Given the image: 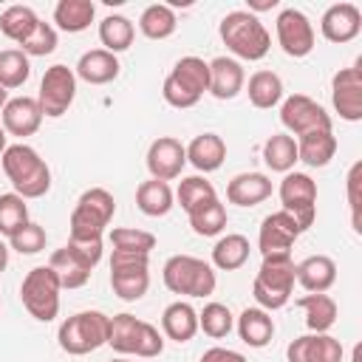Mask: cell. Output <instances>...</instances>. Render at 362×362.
Returning <instances> with one entry per match:
<instances>
[{"label": "cell", "instance_id": "obj_14", "mask_svg": "<svg viewBox=\"0 0 362 362\" xmlns=\"http://www.w3.org/2000/svg\"><path fill=\"white\" fill-rule=\"evenodd\" d=\"M274 31H277V45L283 48L286 57L303 59L314 51V25L300 8L294 6L283 8L274 20Z\"/></svg>", "mask_w": 362, "mask_h": 362}, {"label": "cell", "instance_id": "obj_32", "mask_svg": "<svg viewBox=\"0 0 362 362\" xmlns=\"http://www.w3.org/2000/svg\"><path fill=\"white\" fill-rule=\"evenodd\" d=\"M249 252H252L249 238L238 235V232H229V235L218 238V243L212 246V269L235 272L249 260Z\"/></svg>", "mask_w": 362, "mask_h": 362}, {"label": "cell", "instance_id": "obj_19", "mask_svg": "<svg viewBox=\"0 0 362 362\" xmlns=\"http://www.w3.org/2000/svg\"><path fill=\"white\" fill-rule=\"evenodd\" d=\"M320 31L328 42H351L362 31V11L354 3H334L320 20Z\"/></svg>", "mask_w": 362, "mask_h": 362}, {"label": "cell", "instance_id": "obj_28", "mask_svg": "<svg viewBox=\"0 0 362 362\" xmlns=\"http://www.w3.org/2000/svg\"><path fill=\"white\" fill-rule=\"evenodd\" d=\"M235 328H238V337L249 345V348H266L274 337V320L269 311L263 308H243L235 320Z\"/></svg>", "mask_w": 362, "mask_h": 362}, {"label": "cell", "instance_id": "obj_36", "mask_svg": "<svg viewBox=\"0 0 362 362\" xmlns=\"http://www.w3.org/2000/svg\"><path fill=\"white\" fill-rule=\"evenodd\" d=\"M175 28H178V17L167 3H153L139 17V31L147 40H167L175 34Z\"/></svg>", "mask_w": 362, "mask_h": 362}, {"label": "cell", "instance_id": "obj_4", "mask_svg": "<svg viewBox=\"0 0 362 362\" xmlns=\"http://www.w3.org/2000/svg\"><path fill=\"white\" fill-rule=\"evenodd\" d=\"M206 90H209V62H204L201 57H181L161 85L164 102L178 110L195 107Z\"/></svg>", "mask_w": 362, "mask_h": 362}, {"label": "cell", "instance_id": "obj_35", "mask_svg": "<svg viewBox=\"0 0 362 362\" xmlns=\"http://www.w3.org/2000/svg\"><path fill=\"white\" fill-rule=\"evenodd\" d=\"M263 164L272 173H291L297 164V139L288 133H274L263 141Z\"/></svg>", "mask_w": 362, "mask_h": 362}, {"label": "cell", "instance_id": "obj_12", "mask_svg": "<svg viewBox=\"0 0 362 362\" xmlns=\"http://www.w3.org/2000/svg\"><path fill=\"white\" fill-rule=\"evenodd\" d=\"M76 99V74L68 65H51L45 68L42 79H40V93H37V105L42 110V116L48 119H59L68 113V107Z\"/></svg>", "mask_w": 362, "mask_h": 362}, {"label": "cell", "instance_id": "obj_27", "mask_svg": "<svg viewBox=\"0 0 362 362\" xmlns=\"http://www.w3.org/2000/svg\"><path fill=\"white\" fill-rule=\"evenodd\" d=\"M161 334L173 342H189L198 334V311L187 300H175L161 314Z\"/></svg>", "mask_w": 362, "mask_h": 362}, {"label": "cell", "instance_id": "obj_48", "mask_svg": "<svg viewBox=\"0 0 362 362\" xmlns=\"http://www.w3.org/2000/svg\"><path fill=\"white\" fill-rule=\"evenodd\" d=\"M201 362H249V359H246L240 351L215 345V348H206V351L201 354Z\"/></svg>", "mask_w": 362, "mask_h": 362}, {"label": "cell", "instance_id": "obj_52", "mask_svg": "<svg viewBox=\"0 0 362 362\" xmlns=\"http://www.w3.org/2000/svg\"><path fill=\"white\" fill-rule=\"evenodd\" d=\"M6 102H8V96H6V90L0 88V110H3V105H6Z\"/></svg>", "mask_w": 362, "mask_h": 362}, {"label": "cell", "instance_id": "obj_50", "mask_svg": "<svg viewBox=\"0 0 362 362\" xmlns=\"http://www.w3.org/2000/svg\"><path fill=\"white\" fill-rule=\"evenodd\" d=\"M6 266H8V246L0 240V272H6Z\"/></svg>", "mask_w": 362, "mask_h": 362}, {"label": "cell", "instance_id": "obj_9", "mask_svg": "<svg viewBox=\"0 0 362 362\" xmlns=\"http://www.w3.org/2000/svg\"><path fill=\"white\" fill-rule=\"evenodd\" d=\"M59 280L51 266H34L20 283V300L37 322H51L59 314Z\"/></svg>", "mask_w": 362, "mask_h": 362}, {"label": "cell", "instance_id": "obj_20", "mask_svg": "<svg viewBox=\"0 0 362 362\" xmlns=\"http://www.w3.org/2000/svg\"><path fill=\"white\" fill-rule=\"evenodd\" d=\"M0 119H3V130L8 136L28 139V136H34L40 130V124H42L45 116H42L37 99H31V96H14V99H8L3 105Z\"/></svg>", "mask_w": 362, "mask_h": 362}, {"label": "cell", "instance_id": "obj_47", "mask_svg": "<svg viewBox=\"0 0 362 362\" xmlns=\"http://www.w3.org/2000/svg\"><path fill=\"white\" fill-rule=\"evenodd\" d=\"M359 181H362V161H356L351 170H348V204H351V221H354V229L359 232Z\"/></svg>", "mask_w": 362, "mask_h": 362}, {"label": "cell", "instance_id": "obj_16", "mask_svg": "<svg viewBox=\"0 0 362 362\" xmlns=\"http://www.w3.org/2000/svg\"><path fill=\"white\" fill-rule=\"evenodd\" d=\"M331 105L345 122L362 119V71L359 65L339 68L331 79Z\"/></svg>", "mask_w": 362, "mask_h": 362}, {"label": "cell", "instance_id": "obj_45", "mask_svg": "<svg viewBox=\"0 0 362 362\" xmlns=\"http://www.w3.org/2000/svg\"><path fill=\"white\" fill-rule=\"evenodd\" d=\"M20 51L25 57H48L57 51V28L51 23H37V28L20 42Z\"/></svg>", "mask_w": 362, "mask_h": 362}, {"label": "cell", "instance_id": "obj_51", "mask_svg": "<svg viewBox=\"0 0 362 362\" xmlns=\"http://www.w3.org/2000/svg\"><path fill=\"white\" fill-rule=\"evenodd\" d=\"M6 147H8V133L3 130V124H0V156L6 153Z\"/></svg>", "mask_w": 362, "mask_h": 362}, {"label": "cell", "instance_id": "obj_42", "mask_svg": "<svg viewBox=\"0 0 362 362\" xmlns=\"http://www.w3.org/2000/svg\"><path fill=\"white\" fill-rule=\"evenodd\" d=\"M235 328V317L229 311V305L223 303H206L204 311H198V331H204L212 339H223L229 337V331Z\"/></svg>", "mask_w": 362, "mask_h": 362}, {"label": "cell", "instance_id": "obj_44", "mask_svg": "<svg viewBox=\"0 0 362 362\" xmlns=\"http://www.w3.org/2000/svg\"><path fill=\"white\" fill-rule=\"evenodd\" d=\"M28 223V204L17 192H3L0 195V235L11 238L20 226Z\"/></svg>", "mask_w": 362, "mask_h": 362}, {"label": "cell", "instance_id": "obj_30", "mask_svg": "<svg viewBox=\"0 0 362 362\" xmlns=\"http://www.w3.org/2000/svg\"><path fill=\"white\" fill-rule=\"evenodd\" d=\"M136 206L147 218H164L175 206V192L167 181H156V178L141 181L136 187Z\"/></svg>", "mask_w": 362, "mask_h": 362}, {"label": "cell", "instance_id": "obj_26", "mask_svg": "<svg viewBox=\"0 0 362 362\" xmlns=\"http://www.w3.org/2000/svg\"><path fill=\"white\" fill-rule=\"evenodd\" d=\"M187 161L198 173H215L226 161V141L218 133H201L187 144Z\"/></svg>", "mask_w": 362, "mask_h": 362}, {"label": "cell", "instance_id": "obj_2", "mask_svg": "<svg viewBox=\"0 0 362 362\" xmlns=\"http://www.w3.org/2000/svg\"><path fill=\"white\" fill-rule=\"evenodd\" d=\"M218 34H221L226 51L235 54L238 59H246V62L263 59L272 48V37H269L266 25L260 23V17L252 11H243V8L229 11L221 20Z\"/></svg>", "mask_w": 362, "mask_h": 362}, {"label": "cell", "instance_id": "obj_38", "mask_svg": "<svg viewBox=\"0 0 362 362\" xmlns=\"http://www.w3.org/2000/svg\"><path fill=\"white\" fill-rule=\"evenodd\" d=\"M136 37V25L124 17V14H107L99 23V42L105 45V51L110 54H122L133 45Z\"/></svg>", "mask_w": 362, "mask_h": 362}, {"label": "cell", "instance_id": "obj_29", "mask_svg": "<svg viewBox=\"0 0 362 362\" xmlns=\"http://www.w3.org/2000/svg\"><path fill=\"white\" fill-rule=\"evenodd\" d=\"M337 156V136L334 130H317L297 139V161L305 167H328Z\"/></svg>", "mask_w": 362, "mask_h": 362}, {"label": "cell", "instance_id": "obj_18", "mask_svg": "<svg viewBox=\"0 0 362 362\" xmlns=\"http://www.w3.org/2000/svg\"><path fill=\"white\" fill-rule=\"evenodd\" d=\"M342 342L331 334H303L288 342V362H342Z\"/></svg>", "mask_w": 362, "mask_h": 362}, {"label": "cell", "instance_id": "obj_49", "mask_svg": "<svg viewBox=\"0 0 362 362\" xmlns=\"http://www.w3.org/2000/svg\"><path fill=\"white\" fill-rule=\"evenodd\" d=\"M277 6V0H249V11L255 14V11H269V8H274Z\"/></svg>", "mask_w": 362, "mask_h": 362}, {"label": "cell", "instance_id": "obj_1", "mask_svg": "<svg viewBox=\"0 0 362 362\" xmlns=\"http://www.w3.org/2000/svg\"><path fill=\"white\" fill-rule=\"evenodd\" d=\"M0 158H3V173L20 198H25V201L42 198L51 189V170H48L45 158L25 141L8 144Z\"/></svg>", "mask_w": 362, "mask_h": 362}, {"label": "cell", "instance_id": "obj_17", "mask_svg": "<svg viewBox=\"0 0 362 362\" xmlns=\"http://www.w3.org/2000/svg\"><path fill=\"white\" fill-rule=\"evenodd\" d=\"M187 164V147L173 136H158L147 147V170L156 181H173Z\"/></svg>", "mask_w": 362, "mask_h": 362}, {"label": "cell", "instance_id": "obj_21", "mask_svg": "<svg viewBox=\"0 0 362 362\" xmlns=\"http://www.w3.org/2000/svg\"><path fill=\"white\" fill-rule=\"evenodd\" d=\"M243 85H246V74L235 57H215L209 62V90L206 93L226 102V99H235L243 90Z\"/></svg>", "mask_w": 362, "mask_h": 362}, {"label": "cell", "instance_id": "obj_3", "mask_svg": "<svg viewBox=\"0 0 362 362\" xmlns=\"http://www.w3.org/2000/svg\"><path fill=\"white\" fill-rule=\"evenodd\" d=\"M294 269H297V263L291 260V255L263 257V263L255 274V283H252V294H255L257 308L272 314V311H280L291 300V291L297 283Z\"/></svg>", "mask_w": 362, "mask_h": 362}, {"label": "cell", "instance_id": "obj_25", "mask_svg": "<svg viewBox=\"0 0 362 362\" xmlns=\"http://www.w3.org/2000/svg\"><path fill=\"white\" fill-rule=\"evenodd\" d=\"M272 195V181L266 173H238L226 184V201L235 206H257Z\"/></svg>", "mask_w": 362, "mask_h": 362}, {"label": "cell", "instance_id": "obj_8", "mask_svg": "<svg viewBox=\"0 0 362 362\" xmlns=\"http://www.w3.org/2000/svg\"><path fill=\"white\" fill-rule=\"evenodd\" d=\"M116 215V201L105 187H90L76 198L71 212V235L68 238H102L105 226Z\"/></svg>", "mask_w": 362, "mask_h": 362}, {"label": "cell", "instance_id": "obj_7", "mask_svg": "<svg viewBox=\"0 0 362 362\" xmlns=\"http://www.w3.org/2000/svg\"><path fill=\"white\" fill-rule=\"evenodd\" d=\"M107 345L116 354H136L141 359H153L164 351V334L133 314H113Z\"/></svg>", "mask_w": 362, "mask_h": 362}, {"label": "cell", "instance_id": "obj_24", "mask_svg": "<svg viewBox=\"0 0 362 362\" xmlns=\"http://www.w3.org/2000/svg\"><path fill=\"white\" fill-rule=\"evenodd\" d=\"M119 68L122 65H119L116 54H110L105 48H90V51H85L79 57L74 74L88 85H107V82H113L119 76Z\"/></svg>", "mask_w": 362, "mask_h": 362}, {"label": "cell", "instance_id": "obj_10", "mask_svg": "<svg viewBox=\"0 0 362 362\" xmlns=\"http://www.w3.org/2000/svg\"><path fill=\"white\" fill-rule=\"evenodd\" d=\"M110 288L124 303L141 300L150 288V255L113 252L110 255Z\"/></svg>", "mask_w": 362, "mask_h": 362}, {"label": "cell", "instance_id": "obj_46", "mask_svg": "<svg viewBox=\"0 0 362 362\" xmlns=\"http://www.w3.org/2000/svg\"><path fill=\"white\" fill-rule=\"evenodd\" d=\"M45 240H48L45 229H42L40 223L28 221L25 226H20V229L8 238V246H11L14 252H20V255H37V252L45 249Z\"/></svg>", "mask_w": 362, "mask_h": 362}, {"label": "cell", "instance_id": "obj_11", "mask_svg": "<svg viewBox=\"0 0 362 362\" xmlns=\"http://www.w3.org/2000/svg\"><path fill=\"white\" fill-rule=\"evenodd\" d=\"M280 204H283V212H288L300 232H308L314 226V218H317V184L308 173H286V178L280 181Z\"/></svg>", "mask_w": 362, "mask_h": 362}, {"label": "cell", "instance_id": "obj_34", "mask_svg": "<svg viewBox=\"0 0 362 362\" xmlns=\"http://www.w3.org/2000/svg\"><path fill=\"white\" fill-rule=\"evenodd\" d=\"M246 93L257 110H272L274 105L283 102V79L274 71H255L249 76Z\"/></svg>", "mask_w": 362, "mask_h": 362}, {"label": "cell", "instance_id": "obj_43", "mask_svg": "<svg viewBox=\"0 0 362 362\" xmlns=\"http://www.w3.org/2000/svg\"><path fill=\"white\" fill-rule=\"evenodd\" d=\"M110 246L113 252H136V255H150L156 249V235L133 226H116L110 229Z\"/></svg>", "mask_w": 362, "mask_h": 362}, {"label": "cell", "instance_id": "obj_37", "mask_svg": "<svg viewBox=\"0 0 362 362\" xmlns=\"http://www.w3.org/2000/svg\"><path fill=\"white\" fill-rule=\"evenodd\" d=\"M187 218H189V226H192V232L198 238H215V235H221L226 229V221H229L226 206L218 198L195 206L192 212H187Z\"/></svg>", "mask_w": 362, "mask_h": 362}, {"label": "cell", "instance_id": "obj_33", "mask_svg": "<svg viewBox=\"0 0 362 362\" xmlns=\"http://www.w3.org/2000/svg\"><path fill=\"white\" fill-rule=\"evenodd\" d=\"M96 17V6L90 0H59L54 6V23L65 34L85 31Z\"/></svg>", "mask_w": 362, "mask_h": 362}, {"label": "cell", "instance_id": "obj_41", "mask_svg": "<svg viewBox=\"0 0 362 362\" xmlns=\"http://www.w3.org/2000/svg\"><path fill=\"white\" fill-rule=\"evenodd\" d=\"M212 198H218V192H215L212 181H206L204 175H187V178H181V184L175 189V201L184 212H192L195 206H201Z\"/></svg>", "mask_w": 362, "mask_h": 362}, {"label": "cell", "instance_id": "obj_40", "mask_svg": "<svg viewBox=\"0 0 362 362\" xmlns=\"http://www.w3.org/2000/svg\"><path fill=\"white\" fill-rule=\"evenodd\" d=\"M31 76V62L20 48H6L0 51V88L14 90L23 88Z\"/></svg>", "mask_w": 362, "mask_h": 362}, {"label": "cell", "instance_id": "obj_23", "mask_svg": "<svg viewBox=\"0 0 362 362\" xmlns=\"http://www.w3.org/2000/svg\"><path fill=\"white\" fill-rule=\"evenodd\" d=\"M294 277L308 294H325L337 283V263L328 255H308L297 263Z\"/></svg>", "mask_w": 362, "mask_h": 362}, {"label": "cell", "instance_id": "obj_53", "mask_svg": "<svg viewBox=\"0 0 362 362\" xmlns=\"http://www.w3.org/2000/svg\"><path fill=\"white\" fill-rule=\"evenodd\" d=\"M110 362H127V359H122V356H116V359H110Z\"/></svg>", "mask_w": 362, "mask_h": 362}, {"label": "cell", "instance_id": "obj_39", "mask_svg": "<svg viewBox=\"0 0 362 362\" xmlns=\"http://www.w3.org/2000/svg\"><path fill=\"white\" fill-rule=\"evenodd\" d=\"M37 23H40V17H37V11L31 6H8L0 14V31H3V37L14 40L17 45L37 28Z\"/></svg>", "mask_w": 362, "mask_h": 362}, {"label": "cell", "instance_id": "obj_15", "mask_svg": "<svg viewBox=\"0 0 362 362\" xmlns=\"http://www.w3.org/2000/svg\"><path fill=\"white\" fill-rule=\"evenodd\" d=\"M300 235H303V232H300L297 221H294L288 212L277 209V212H272V215H266V218L260 221L257 249H260L263 257H272V255H291V246H294V240H297Z\"/></svg>", "mask_w": 362, "mask_h": 362}, {"label": "cell", "instance_id": "obj_5", "mask_svg": "<svg viewBox=\"0 0 362 362\" xmlns=\"http://www.w3.org/2000/svg\"><path fill=\"white\" fill-rule=\"evenodd\" d=\"M161 280L173 294L181 297H209L218 286L212 263L195 255H173L161 269Z\"/></svg>", "mask_w": 362, "mask_h": 362}, {"label": "cell", "instance_id": "obj_31", "mask_svg": "<svg viewBox=\"0 0 362 362\" xmlns=\"http://www.w3.org/2000/svg\"><path fill=\"white\" fill-rule=\"evenodd\" d=\"M297 308L305 314L308 334H328L337 322V300L331 294H305L297 300Z\"/></svg>", "mask_w": 362, "mask_h": 362}, {"label": "cell", "instance_id": "obj_13", "mask_svg": "<svg viewBox=\"0 0 362 362\" xmlns=\"http://www.w3.org/2000/svg\"><path fill=\"white\" fill-rule=\"evenodd\" d=\"M280 122L288 130V136H294V139H300L305 133H317V130H334V122L325 113V107L305 93H291L283 99Z\"/></svg>", "mask_w": 362, "mask_h": 362}, {"label": "cell", "instance_id": "obj_22", "mask_svg": "<svg viewBox=\"0 0 362 362\" xmlns=\"http://www.w3.org/2000/svg\"><path fill=\"white\" fill-rule=\"evenodd\" d=\"M48 266H51V272L57 274V280H59L62 288H82V286L90 280V272H93V266H90L82 255H76L68 243H65L62 249L51 252Z\"/></svg>", "mask_w": 362, "mask_h": 362}, {"label": "cell", "instance_id": "obj_6", "mask_svg": "<svg viewBox=\"0 0 362 362\" xmlns=\"http://www.w3.org/2000/svg\"><path fill=\"white\" fill-rule=\"evenodd\" d=\"M110 334V317L102 311H76L68 320H62L57 331V342L65 354L71 356H85L93 354L96 348L107 345Z\"/></svg>", "mask_w": 362, "mask_h": 362}]
</instances>
